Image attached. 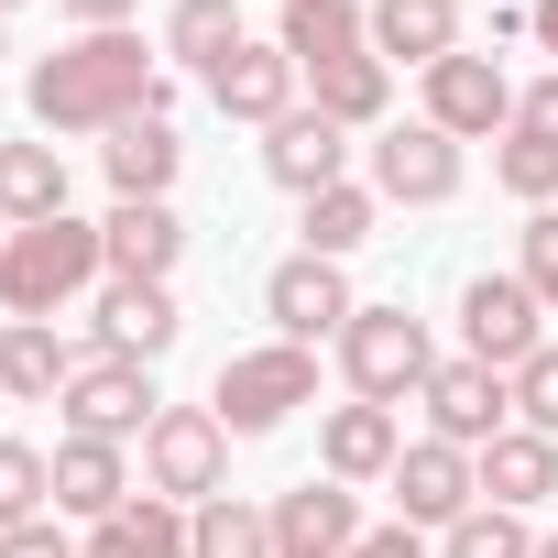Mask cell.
Returning <instances> with one entry per match:
<instances>
[{
	"label": "cell",
	"mask_w": 558,
	"mask_h": 558,
	"mask_svg": "<svg viewBox=\"0 0 558 558\" xmlns=\"http://www.w3.org/2000/svg\"><path fill=\"white\" fill-rule=\"evenodd\" d=\"M0 405H12V395H0Z\"/></svg>",
	"instance_id": "bcb514c9"
},
{
	"label": "cell",
	"mask_w": 558,
	"mask_h": 558,
	"mask_svg": "<svg viewBox=\"0 0 558 558\" xmlns=\"http://www.w3.org/2000/svg\"><path fill=\"white\" fill-rule=\"evenodd\" d=\"M536 558H558V536H536Z\"/></svg>",
	"instance_id": "60d3db41"
},
{
	"label": "cell",
	"mask_w": 558,
	"mask_h": 558,
	"mask_svg": "<svg viewBox=\"0 0 558 558\" xmlns=\"http://www.w3.org/2000/svg\"><path fill=\"white\" fill-rule=\"evenodd\" d=\"M525 34H536V45L558 56V0H525Z\"/></svg>",
	"instance_id": "ab89813d"
},
{
	"label": "cell",
	"mask_w": 558,
	"mask_h": 558,
	"mask_svg": "<svg viewBox=\"0 0 558 558\" xmlns=\"http://www.w3.org/2000/svg\"><path fill=\"white\" fill-rule=\"evenodd\" d=\"M384 99H395V66L384 56H340L307 77V110H329L340 132H384Z\"/></svg>",
	"instance_id": "4316f807"
},
{
	"label": "cell",
	"mask_w": 558,
	"mask_h": 558,
	"mask_svg": "<svg viewBox=\"0 0 558 558\" xmlns=\"http://www.w3.org/2000/svg\"><path fill=\"white\" fill-rule=\"evenodd\" d=\"M121 504H132V460H121L110 438H56V514L110 525Z\"/></svg>",
	"instance_id": "44dd1931"
},
{
	"label": "cell",
	"mask_w": 558,
	"mask_h": 558,
	"mask_svg": "<svg viewBox=\"0 0 558 558\" xmlns=\"http://www.w3.org/2000/svg\"><path fill=\"white\" fill-rule=\"evenodd\" d=\"M77 340L56 329V318H0V395L12 405H56L66 384H77Z\"/></svg>",
	"instance_id": "d6986e66"
},
{
	"label": "cell",
	"mask_w": 558,
	"mask_h": 558,
	"mask_svg": "<svg viewBox=\"0 0 558 558\" xmlns=\"http://www.w3.org/2000/svg\"><path fill=\"white\" fill-rule=\"evenodd\" d=\"M514 274L536 286V307L558 318V208H525V263H514Z\"/></svg>",
	"instance_id": "e575fe53"
},
{
	"label": "cell",
	"mask_w": 558,
	"mask_h": 558,
	"mask_svg": "<svg viewBox=\"0 0 558 558\" xmlns=\"http://www.w3.org/2000/svg\"><path fill=\"white\" fill-rule=\"evenodd\" d=\"M99 252H110V286H175V263H186V219L165 197H121L99 219Z\"/></svg>",
	"instance_id": "5bb4252c"
},
{
	"label": "cell",
	"mask_w": 558,
	"mask_h": 558,
	"mask_svg": "<svg viewBox=\"0 0 558 558\" xmlns=\"http://www.w3.org/2000/svg\"><path fill=\"white\" fill-rule=\"evenodd\" d=\"M514 121H525V132H558V66H547L536 88H514Z\"/></svg>",
	"instance_id": "74e56055"
},
{
	"label": "cell",
	"mask_w": 558,
	"mask_h": 558,
	"mask_svg": "<svg viewBox=\"0 0 558 558\" xmlns=\"http://www.w3.org/2000/svg\"><path fill=\"white\" fill-rule=\"evenodd\" d=\"M175 286H99V307H88V351H110V362H165L175 351Z\"/></svg>",
	"instance_id": "e0dca14e"
},
{
	"label": "cell",
	"mask_w": 558,
	"mask_h": 558,
	"mask_svg": "<svg viewBox=\"0 0 558 558\" xmlns=\"http://www.w3.org/2000/svg\"><path fill=\"white\" fill-rule=\"evenodd\" d=\"M56 12H66L77 34H132V12H143V0H56Z\"/></svg>",
	"instance_id": "8d00e7d4"
},
{
	"label": "cell",
	"mask_w": 558,
	"mask_h": 558,
	"mask_svg": "<svg viewBox=\"0 0 558 558\" xmlns=\"http://www.w3.org/2000/svg\"><path fill=\"white\" fill-rule=\"evenodd\" d=\"M263 318H274V340H340L351 318H362V296H351V274L340 263H318V252H286L263 274Z\"/></svg>",
	"instance_id": "30bf717a"
},
{
	"label": "cell",
	"mask_w": 558,
	"mask_h": 558,
	"mask_svg": "<svg viewBox=\"0 0 558 558\" xmlns=\"http://www.w3.org/2000/svg\"><path fill=\"white\" fill-rule=\"evenodd\" d=\"M34 514H56V449L0 438V525H34Z\"/></svg>",
	"instance_id": "1f68e13d"
},
{
	"label": "cell",
	"mask_w": 558,
	"mask_h": 558,
	"mask_svg": "<svg viewBox=\"0 0 558 558\" xmlns=\"http://www.w3.org/2000/svg\"><path fill=\"white\" fill-rule=\"evenodd\" d=\"M286 12H318V0H286Z\"/></svg>",
	"instance_id": "7bdbcfd3"
},
{
	"label": "cell",
	"mask_w": 558,
	"mask_h": 558,
	"mask_svg": "<svg viewBox=\"0 0 558 558\" xmlns=\"http://www.w3.org/2000/svg\"><path fill=\"white\" fill-rule=\"evenodd\" d=\"M460 175H471V154H460L438 121H395V132H373V154H362V186H373L384 208H449Z\"/></svg>",
	"instance_id": "8992f818"
},
{
	"label": "cell",
	"mask_w": 558,
	"mask_h": 558,
	"mask_svg": "<svg viewBox=\"0 0 558 558\" xmlns=\"http://www.w3.org/2000/svg\"><path fill=\"white\" fill-rule=\"evenodd\" d=\"M460 351L493 362V373H514V362L547 351V307H536L525 274H471V286H460Z\"/></svg>",
	"instance_id": "ba28073f"
},
{
	"label": "cell",
	"mask_w": 558,
	"mask_h": 558,
	"mask_svg": "<svg viewBox=\"0 0 558 558\" xmlns=\"http://www.w3.org/2000/svg\"><path fill=\"white\" fill-rule=\"evenodd\" d=\"M395 460H405V416H395V405H362V395H351V405L318 416V471H329V482L362 493V482H395Z\"/></svg>",
	"instance_id": "2e32d148"
},
{
	"label": "cell",
	"mask_w": 558,
	"mask_h": 558,
	"mask_svg": "<svg viewBox=\"0 0 558 558\" xmlns=\"http://www.w3.org/2000/svg\"><path fill=\"white\" fill-rule=\"evenodd\" d=\"M340 373H351V395H362V405H405V395H427L438 340H427V318H416V307H362V318L340 329Z\"/></svg>",
	"instance_id": "277c9868"
},
{
	"label": "cell",
	"mask_w": 558,
	"mask_h": 558,
	"mask_svg": "<svg viewBox=\"0 0 558 558\" xmlns=\"http://www.w3.org/2000/svg\"><path fill=\"white\" fill-rule=\"evenodd\" d=\"M143 493H165L186 514L230 493V427H219V405H165L143 427Z\"/></svg>",
	"instance_id": "5b68a950"
},
{
	"label": "cell",
	"mask_w": 558,
	"mask_h": 558,
	"mask_svg": "<svg viewBox=\"0 0 558 558\" xmlns=\"http://www.w3.org/2000/svg\"><path fill=\"white\" fill-rule=\"evenodd\" d=\"M373 219H384V197H373V186L351 175V186L307 197V219H296V230H307V252H318V263H351V252L373 241Z\"/></svg>",
	"instance_id": "f546056e"
},
{
	"label": "cell",
	"mask_w": 558,
	"mask_h": 558,
	"mask_svg": "<svg viewBox=\"0 0 558 558\" xmlns=\"http://www.w3.org/2000/svg\"><path fill=\"white\" fill-rule=\"evenodd\" d=\"M558 493V438H536V427H504L493 449H482V504H504V514H536Z\"/></svg>",
	"instance_id": "7402d4cb"
},
{
	"label": "cell",
	"mask_w": 558,
	"mask_h": 558,
	"mask_svg": "<svg viewBox=\"0 0 558 558\" xmlns=\"http://www.w3.org/2000/svg\"><path fill=\"white\" fill-rule=\"evenodd\" d=\"M296 56V77L340 66V56H373V23H362V0H318V12H286V34H274Z\"/></svg>",
	"instance_id": "83f0119b"
},
{
	"label": "cell",
	"mask_w": 558,
	"mask_h": 558,
	"mask_svg": "<svg viewBox=\"0 0 558 558\" xmlns=\"http://www.w3.org/2000/svg\"><path fill=\"white\" fill-rule=\"evenodd\" d=\"M416 405H427V438H449V449H471V460L514 427V384H504L493 362H471V351H449V362L427 373Z\"/></svg>",
	"instance_id": "9c48e42d"
},
{
	"label": "cell",
	"mask_w": 558,
	"mask_h": 558,
	"mask_svg": "<svg viewBox=\"0 0 558 558\" xmlns=\"http://www.w3.org/2000/svg\"><path fill=\"white\" fill-rule=\"evenodd\" d=\"M263 175L274 186H286V197H329V186H351V132L329 121V110H286V121H274L263 132Z\"/></svg>",
	"instance_id": "4fadbf2b"
},
{
	"label": "cell",
	"mask_w": 558,
	"mask_h": 558,
	"mask_svg": "<svg viewBox=\"0 0 558 558\" xmlns=\"http://www.w3.org/2000/svg\"><path fill=\"white\" fill-rule=\"evenodd\" d=\"M208 405H219V427H230V438H274L296 405H318V351H307V340L230 351V362H219V384H208Z\"/></svg>",
	"instance_id": "3957f363"
},
{
	"label": "cell",
	"mask_w": 558,
	"mask_h": 558,
	"mask_svg": "<svg viewBox=\"0 0 558 558\" xmlns=\"http://www.w3.org/2000/svg\"><path fill=\"white\" fill-rule=\"evenodd\" d=\"M504 384H514V427H536V438H558V340H547L536 362H514Z\"/></svg>",
	"instance_id": "836d02e7"
},
{
	"label": "cell",
	"mask_w": 558,
	"mask_h": 558,
	"mask_svg": "<svg viewBox=\"0 0 558 558\" xmlns=\"http://www.w3.org/2000/svg\"><path fill=\"white\" fill-rule=\"evenodd\" d=\"M471 504H482V460H471V449L416 438V449L395 460V525H438V536H449Z\"/></svg>",
	"instance_id": "7c38bea8"
},
{
	"label": "cell",
	"mask_w": 558,
	"mask_h": 558,
	"mask_svg": "<svg viewBox=\"0 0 558 558\" xmlns=\"http://www.w3.org/2000/svg\"><path fill=\"white\" fill-rule=\"evenodd\" d=\"M351 558H427V547H416V525H362Z\"/></svg>",
	"instance_id": "f35d334b"
},
{
	"label": "cell",
	"mask_w": 558,
	"mask_h": 558,
	"mask_svg": "<svg viewBox=\"0 0 558 558\" xmlns=\"http://www.w3.org/2000/svg\"><path fill=\"white\" fill-rule=\"evenodd\" d=\"M99 165H110V197H165L186 175V143H175V121H121Z\"/></svg>",
	"instance_id": "603a6c76"
},
{
	"label": "cell",
	"mask_w": 558,
	"mask_h": 558,
	"mask_svg": "<svg viewBox=\"0 0 558 558\" xmlns=\"http://www.w3.org/2000/svg\"><path fill=\"white\" fill-rule=\"evenodd\" d=\"M0 56H12V23H0Z\"/></svg>",
	"instance_id": "ee69618b"
},
{
	"label": "cell",
	"mask_w": 558,
	"mask_h": 558,
	"mask_svg": "<svg viewBox=\"0 0 558 558\" xmlns=\"http://www.w3.org/2000/svg\"><path fill=\"white\" fill-rule=\"evenodd\" d=\"M12 12H23V0H0V23H12Z\"/></svg>",
	"instance_id": "b9f144b4"
},
{
	"label": "cell",
	"mask_w": 558,
	"mask_h": 558,
	"mask_svg": "<svg viewBox=\"0 0 558 558\" xmlns=\"http://www.w3.org/2000/svg\"><path fill=\"white\" fill-rule=\"evenodd\" d=\"M0 219H12V230L66 219V154L56 143H0Z\"/></svg>",
	"instance_id": "d4e9b609"
},
{
	"label": "cell",
	"mask_w": 558,
	"mask_h": 558,
	"mask_svg": "<svg viewBox=\"0 0 558 558\" xmlns=\"http://www.w3.org/2000/svg\"><path fill=\"white\" fill-rule=\"evenodd\" d=\"M438 558H536V525L504 514V504H471V514L438 536Z\"/></svg>",
	"instance_id": "d6a6232c"
},
{
	"label": "cell",
	"mask_w": 558,
	"mask_h": 558,
	"mask_svg": "<svg viewBox=\"0 0 558 558\" xmlns=\"http://www.w3.org/2000/svg\"><path fill=\"white\" fill-rule=\"evenodd\" d=\"M0 558H77V536L56 514H34V525H0Z\"/></svg>",
	"instance_id": "d590c367"
},
{
	"label": "cell",
	"mask_w": 558,
	"mask_h": 558,
	"mask_svg": "<svg viewBox=\"0 0 558 558\" xmlns=\"http://www.w3.org/2000/svg\"><path fill=\"white\" fill-rule=\"evenodd\" d=\"M362 547V493L351 482H296V493H274V558H351Z\"/></svg>",
	"instance_id": "9a60e30c"
},
{
	"label": "cell",
	"mask_w": 558,
	"mask_h": 558,
	"mask_svg": "<svg viewBox=\"0 0 558 558\" xmlns=\"http://www.w3.org/2000/svg\"><path fill=\"white\" fill-rule=\"evenodd\" d=\"M0 252H12V219H0Z\"/></svg>",
	"instance_id": "f6af8a7d"
},
{
	"label": "cell",
	"mask_w": 558,
	"mask_h": 558,
	"mask_svg": "<svg viewBox=\"0 0 558 558\" xmlns=\"http://www.w3.org/2000/svg\"><path fill=\"white\" fill-rule=\"evenodd\" d=\"M186 558H274V504L252 493H219L186 514Z\"/></svg>",
	"instance_id": "f1b7e54d"
},
{
	"label": "cell",
	"mask_w": 558,
	"mask_h": 558,
	"mask_svg": "<svg viewBox=\"0 0 558 558\" xmlns=\"http://www.w3.org/2000/svg\"><path fill=\"white\" fill-rule=\"evenodd\" d=\"M493 186L525 197V208H558V132H525V121H514V132L493 143Z\"/></svg>",
	"instance_id": "4dcf8cb0"
},
{
	"label": "cell",
	"mask_w": 558,
	"mask_h": 558,
	"mask_svg": "<svg viewBox=\"0 0 558 558\" xmlns=\"http://www.w3.org/2000/svg\"><path fill=\"white\" fill-rule=\"evenodd\" d=\"M88 286H110V252H99V219H34L12 230V252H0V318H66Z\"/></svg>",
	"instance_id": "7a4b0ae2"
},
{
	"label": "cell",
	"mask_w": 558,
	"mask_h": 558,
	"mask_svg": "<svg viewBox=\"0 0 558 558\" xmlns=\"http://www.w3.org/2000/svg\"><path fill=\"white\" fill-rule=\"evenodd\" d=\"M23 99L45 132H121V121H165L175 77L143 56V34H77L23 77Z\"/></svg>",
	"instance_id": "6da1fadb"
},
{
	"label": "cell",
	"mask_w": 558,
	"mask_h": 558,
	"mask_svg": "<svg viewBox=\"0 0 558 558\" xmlns=\"http://www.w3.org/2000/svg\"><path fill=\"white\" fill-rule=\"evenodd\" d=\"M416 121H438L449 143H504V132H514V77L460 45V56L427 66V110H416Z\"/></svg>",
	"instance_id": "8fae6325"
},
{
	"label": "cell",
	"mask_w": 558,
	"mask_h": 558,
	"mask_svg": "<svg viewBox=\"0 0 558 558\" xmlns=\"http://www.w3.org/2000/svg\"><path fill=\"white\" fill-rule=\"evenodd\" d=\"M362 23H373V56L384 66H438V56H460V0H362Z\"/></svg>",
	"instance_id": "ffe728a7"
},
{
	"label": "cell",
	"mask_w": 558,
	"mask_h": 558,
	"mask_svg": "<svg viewBox=\"0 0 558 558\" xmlns=\"http://www.w3.org/2000/svg\"><path fill=\"white\" fill-rule=\"evenodd\" d=\"M241 45H252V34H241V0H175V12H165V56H175L186 77H219Z\"/></svg>",
	"instance_id": "484cf974"
},
{
	"label": "cell",
	"mask_w": 558,
	"mask_h": 558,
	"mask_svg": "<svg viewBox=\"0 0 558 558\" xmlns=\"http://www.w3.org/2000/svg\"><path fill=\"white\" fill-rule=\"evenodd\" d=\"M296 88H307V77H296V56H286V45H241V56L208 77V110H219V121H252V132H274V121L296 110Z\"/></svg>",
	"instance_id": "ac0fdd59"
},
{
	"label": "cell",
	"mask_w": 558,
	"mask_h": 558,
	"mask_svg": "<svg viewBox=\"0 0 558 558\" xmlns=\"http://www.w3.org/2000/svg\"><path fill=\"white\" fill-rule=\"evenodd\" d=\"M56 405H66V438H110V449H132V438L165 416L154 362H110V351H88V362H77V384H66Z\"/></svg>",
	"instance_id": "52a82bcc"
},
{
	"label": "cell",
	"mask_w": 558,
	"mask_h": 558,
	"mask_svg": "<svg viewBox=\"0 0 558 558\" xmlns=\"http://www.w3.org/2000/svg\"><path fill=\"white\" fill-rule=\"evenodd\" d=\"M77 558H186V504L132 493L110 525H88V547H77Z\"/></svg>",
	"instance_id": "cb8c5ba5"
}]
</instances>
